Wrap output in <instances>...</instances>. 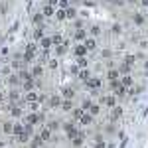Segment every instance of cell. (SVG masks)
Segmentation results:
<instances>
[{
  "label": "cell",
  "instance_id": "6da1fadb",
  "mask_svg": "<svg viewBox=\"0 0 148 148\" xmlns=\"http://www.w3.org/2000/svg\"><path fill=\"white\" fill-rule=\"evenodd\" d=\"M134 22L136 24H144V18H142L140 14H134Z\"/></svg>",
  "mask_w": 148,
  "mask_h": 148
},
{
  "label": "cell",
  "instance_id": "3957f363",
  "mask_svg": "<svg viewBox=\"0 0 148 148\" xmlns=\"http://www.w3.org/2000/svg\"><path fill=\"white\" fill-rule=\"evenodd\" d=\"M87 47H89V49H93V47H95V42H93V40H89V42H87Z\"/></svg>",
  "mask_w": 148,
  "mask_h": 148
},
{
  "label": "cell",
  "instance_id": "7a4b0ae2",
  "mask_svg": "<svg viewBox=\"0 0 148 148\" xmlns=\"http://www.w3.org/2000/svg\"><path fill=\"white\" fill-rule=\"evenodd\" d=\"M123 85H132V79H130V77H123Z\"/></svg>",
  "mask_w": 148,
  "mask_h": 148
},
{
  "label": "cell",
  "instance_id": "277c9868",
  "mask_svg": "<svg viewBox=\"0 0 148 148\" xmlns=\"http://www.w3.org/2000/svg\"><path fill=\"white\" fill-rule=\"evenodd\" d=\"M91 34H93V36H99V28H97V26H95V28L91 30Z\"/></svg>",
  "mask_w": 148,
  "mask_h": 148
}]
</instances>
